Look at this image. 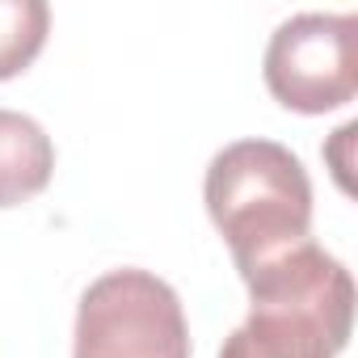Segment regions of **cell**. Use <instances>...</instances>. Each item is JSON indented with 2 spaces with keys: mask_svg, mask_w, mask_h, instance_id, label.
<instances>
[{
  "mask_svg": "<svg viewBox=\"0 0 358 358\" xmlns=\"http://www.w3.org/2000/svg\"><path fill=\"white\" fill-rule=\"evenodd\" d=\"M266 89L299 114H324L358 93V17L295 13L266 47Z\"/></svg>",
  "mask_w": 358,
  "mask_h": 358,
  "instance_id": "cell-4",
  "label": "cell"
},
{
  "mask_svg": "<svg viewBox=\"0 0 358 358\" xmlns=\"http://www.w3.org/2000/svg\"><path fill=\"white\" fill-rule=\"evenodd\" d=\"M55 173L51 135L17 110H0V207H17L47 190Z\"/></svg>",
  "mask_w": 358,
  "mask_h": 358,
  "instance_id": "cell-5",
  "label": "cell"
},
{
  "mask_svg": "<svg viewBox=\"0 0 358 358\" xmlns=\"http://www.w3.org/2000/svg\"><path fill=\"white\" fill-rule=\"evenodd\" d=\"M72 358H190L177 291L148 270L101 274L80 295Z\"/></svg>",
  "mask_w": 358,
  "mask_h": 358,
  "instance_id": "cell-3",
  "label": "cell"
},
{
  "mask_svg": "<svg viewBox=\"0 0 358 358\" xmlns=\"http://www.w3.org/2000/svg\"><path fill=\"white\" fill-rule=\"evenodd\" d=\"M203 199L241 278L312 241V182L274 139H236L211 156Z\"/></svg>",
  "mask_w": 358,
  "mask_h": 358,
  "instance_id": "cell-1",
  "label": "cell"
},
{
  "mask_svg": "<svg viewBox=\"0 0 358 358\" xmlns=\"http://www.w3.org/2000/svg\"><path fill=\"white\" fill-rule=\"evenodd\" d=\"M51 9L43 0H0V80H9L34 64L47 43Z\"/></svg>",
  "mask_w": 358,
  "mask_h": 358,
  "instance_id": "cell-6",
  "label": "cell"
},
{
  "mask_svg": "<svg viewBox=\"0 0 358 358\" xmlns=\"http://www.w3.org/2000/svg\"><path fill=\"white\" fill-rule=\"evenodd\" d=\"M249 316L220 358H337L354 329V278L316 241L253 270Z\"/></svg>",
  "mask_w": 358,
  "mask_h": 358,
  "instance_id": "cell-2",
  "label": "cell"
}]
</instances>
